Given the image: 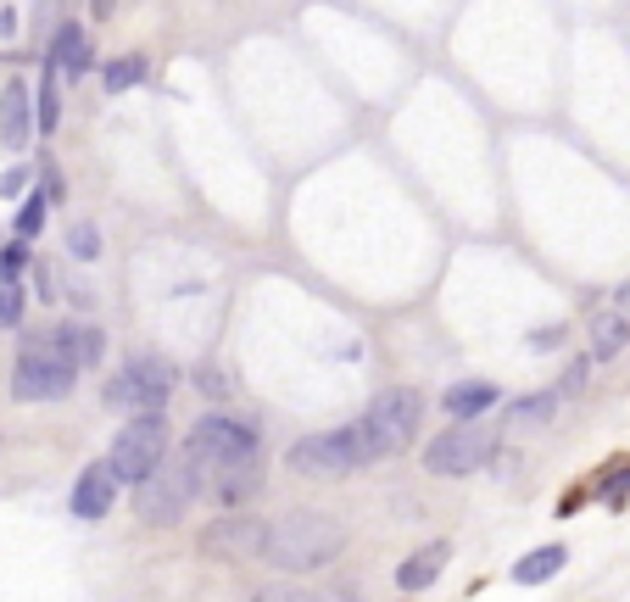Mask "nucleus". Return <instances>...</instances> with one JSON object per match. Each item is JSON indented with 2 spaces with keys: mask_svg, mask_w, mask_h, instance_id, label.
Returning <instances> with one entry per match:
<instances>
[{
  "mask_svg": "<svg viewBox=\"0 0 630 602\" xmlns=\"http://www.w3.org/2000/svg\"><path fill=\"white\" fill-rule=\"evenodd\" d=\"M29 274H35V290H40V302H51V296H57V279H51V268L35 257V268H29Z\"/></svg>",
  "mask_w": 630,
  "mask_h": 602,
  "instance_id": "7c9ffc66",
  "label": "nucleus"
},
{
  "mask_svg": "<svg viewBox=\"0 0 630 602\" xmlns=\"http://www.w3.org/2000/svg\"><path fill=\"white\" fill-rule=\"evenodd\" d=\"M29 268H35L29 240H0V285H18Z\"/></svg>",
  "mask_w": 630,
  "mask_h": 602,
  "instance_id": "5701e85b",
  "label": "nucleus"
},
{
  "mask_svg": "<svg viewBox=\"0 0 630 602\" xmlns=\"http://www.w3.org/2000/svg\"><path fill=\"white\" fill-rule=\"evenodd\" d=\"M35 135H40V129H35V90H29L23 79H12L7 90H0V146H7V151H23Z\"/></svg>",
  "mask_w": 630,
  "mask_h": 602,
  "instance_id": "f8f14e48",
  "label": "nucleus"
},
{
  "mask_svg": "<svg viewBox=\"0 0 630 602\" xmlns=\"http://www.w3.org/2000/svg\"><path fill=\"white\" fill-rule=\"evenodd\" d=\"M46 213H51V196L46 190H35L23 207H18V218H12V229H18V240H35L40 229H46Z\"/></svg>",
  "mask_w": 630,
  "mask_h": 602,
  "instance_id": "4be33fe9",
  "label": "nucleus"
},
{
  "mask_svg": "<svg viewBox=\"0 0 630 602\" xmlns=\"http://www.w3.org/2000/svg\"><path fill=\"white\" fill-rule=\"evenodd\" d=\"M46 62H51L57 73H68V79H85V73L96 68V46H90V34H85L79 23H62L57 40H51V51H46Z\"/></svg>",
  "mask_w": 630,
  "mask_h": 602,
  "instance_id": "dca6fc26",
  "label": "nucleus"
},
{
  "mask_svg": "<svg viewBox=\"0 0 630 602\" xmlns=\"http://www.w3.org/2000/svg\"><path fill=\"white\" fill-rule=\"evenodd\" d=\"M563 335H569L563 324H541V329H530V335H524V346H530V352H552Z\"/></svg>",
  "mask_w": 630,
  "mask_h": 602,
  "instance_id": "c756f323",
  "label": "nucleus"
},
{
  "mask_svg": "<svg viewBox=\"0 0 630 602\" xmlns=\"http://www.w3.org/2000/svg\"><path fill=\"white\" fill-rule=\"evenodd\" d=\"M496 402H502V391H496L491 379H457V385H446V396H441V407H446L452 424H480Z\"/></svg>",
  "mask_w": 630,
  "mask_h": 602,
  "instance_id": "4468645a",
  "label": "nucleus"
},
{
  "mask_svg": "<svg viewBox=\"0 0 630 602\" xmlns=\"http://www.w3.org/2000/svg\"><path fill=\"white\" fill-rule=\"evenodd\" d=\"M613 307H619V313H624V318H630V279H624V285H619V290H613Z\"/></svg>",
  "mask_w": 630,
  "mask_h": 602,
  "instance_id": "473e14b6",
  "label": "nucleus"
},
{
  "mask_svg": "<svg viewBox=\"0 0 630 602\" xmlns=\"http://www.w3.org/2000/svg\"><path fill=\"white\" fill-rule=\"evenodd\" d=\"M29 185H35V168H23V162L7 168V174H0V201H29L35 196Z\"/></svg>",
  "mask_w": 630,
  "mask_h": 602,
  "instance_id": "a878e982",
  "label": "nucleus"
},
{
  "mask_svg": "<svg viewBox=\"0 0 630 602\" xmlns=\"http://www.w3.org/2000/svg\"><path fill=\"white\" fill-rule=\"evenodd\" d=\"M585 329H591V363H613L630 346V318L619 307H597Z\"/></svg>",
  "mask_w": 630,
  "mask_h": 602,
  "instance_id": "a211bd4d",
  "label": "nucleus"
},
{
  "mask_svg": "<svg viewBox=\"0 0 630 602\" xmlns=\"http://www.w3.org/2000/svg\"><path fill=\"white\" fill-rule=\"evenodd\" d=\"M552 413H558V396H552V391H535V396L508 402V413H502V441H524L530 430H547Z\"/></svg>",
  "mask_w": 630,
  "mask_h": 602,
  "instance_id": "f3484780",
  "label": "nucleus"
},
{
  "mask_svg": "<svg viewBox=\"0 0 630 602\" xmlns=\"http://www.w3.org/2000/svg\"><path fill=\"white\" fill-rule=\"evenodd\" d=\"M624 496H630V474H613V480H608V491H602V502H613V507H619Z\"/></svg>",
  "mask_w": 630,
  "mask_h": 602,
  "instance_id": "2f4dec72",
  "label": "nucleus"
},
{
  "mask_svg": "<svg viewBox=\"0 0 630 602\" xmlns=\"http://www.w3.org/2000/svg\"><path fill=\"white\" fill-rule=\"evenodd\" d=\"M57 68L46 62V73H40V90H35V129L40 135H57V124H62V90H57Z\"/></svg>",
  "mask_w": 630,
  "mask_h": 602,
  "instance_id": "aec40b11",
  "label": "nucleus"
},
{
  "mask_svg": "<svg viewBox=\"0 0 630 602\" xmlns=\"http://www.w3.org/2000/svg\"><path fill=\"white\" fill-rule=\"evenodd\" d=\"M263 541H268V519H252V513H218L207 530H201V552L207 557H263Z\"/></svg>",
  "mask_w": 630,
  "mask_h": 602,
  "instance_id": "9d476101",
  "label": "nucleus"
},
{
  "mask_svg": "<svg viewBox=\"0 0 630 602\" xmlns=\"http://www.w3.org/2000/svg\"><path fill=\"white\" fill-rule=\"evenodd\" d=\"M73 385H79V368L46 335H29L18 352V368H12V396L18 402H62V396H73Z\"/></svg>",
  "mask_w": 630,
  "mask_h": 602,
  "instance_id": "39448f33",
  "label": "nucleus"
},
{
  "mask_svg": "<svg viewBox=\"0 0 630 602\" xmlns=\"http://www.w3.org/2000/svg\"><path fill=\"white\" fill-rule=\"evenodd\" d=\"M346 552V524L335 513H313V507H296L285 519L268 524V541H263V557L274 569H324Z\"/></svg>",
  "mask_w": 630,
  "mask_h": 602,
  "instance_id": "f257e3e1",
  "label": "nucleus"
},
{
  "mask_svg": "<svg viewBox=\"0 0 630 602\" xmlns=\"http://www.w3.org/2000/svg\"><path fill=\"white\" fill-rule=\"evenodd\" d=\"M196 385H201V396H207V402H229V379H224L213 363H207V368H196Z\"/></svg>",
  "mask_w": 630,
  "mask_h": 602,
  "instance_id": "c85d7f7f",
  "label": "nucleus"
},
{
  "mask_svg": "<svg viewBox=\"0 0 630 602\" xmlns=\"http://www.w3.org/2000/svg\"><path fill=\"white\" fill-rule=\"evenodd\" d=\"M291 474H313V480H335V474H357L368 463H380V446L368 435V424H341V430H324V435H307L285 452Z\"/></svg>",
  "mask_w": 630,
  "mask_h": 602,
  "instance_id": "7ed1b4c3",
  "label": "nucleus"
},
{
  "mask_svg": "<svg viewBox=\"0 0 630 602\" xmlns=\"http://www.w3.org/2000/svg\"><path fill=\"white\" fill-rule=\"evenodd\" d=\"M140 79H146V57H118V62L101 68V90H107V96H124V90H135Z\"/></svg>",
  "mask_w": 630,
  "mask_h": 602,
  "instance_id": "412c9836",
  "label": "nucleus"
},
{
  "mask_svg": "<svg viewBox=\"0 0 630 602\" xmlns=\"http://www.w3.org/2000/svg\"><path fill=\"white\" fill-rule=\"evenodd\" d=\"M46 341L73 363V368H96L101 357H107V329L101 324H90V318H62V324H51L46 329Z\"/></svg>",
  "mask_w": 630,
  "mask_h": 602,
  "instance_id": "9b49d317",
  "label": "nucleus"
},
{
  "mask_svg": "<svg viewBox=\"0 0 630 602\" xmlns=\"http://www.w3.org/2000/svg\"><path fill=\"white\" fill-rule=\"evenodd\" d=\"M0 34H18V12H12V7L0 12Z\"/></svg>",
  "mask_w": 630,
  "mask_h": 602,
  "instance_id": "72a5a7b5",
  "label": "nucleus"
},
{
  "mask_svg": "<svg viewBox=\"0 0 630 602\" xmlns=\"http://www.w3.org/2000/svg\"><path fill=\"white\" fill-rule=\"evenodd\" d=\"M112 502H118V474H112L107 457H101V463H90V468L79 474V485H73V513H79V519H107Z\"/></svg>",
  "mask_w": 630,
  "mask_h": 602,
  "instance_id": "2eb2a0df",
  "label": "nucleus"
},
{
  "mask_svg": "<svg viewBox=\"0 0 630 602\" xmlns=\"http://www.w3.org/2000/svg\"><path fill=\"white\" fill-rule=\"evenodd\" d=\"M252 602H318L313 591H302V585H257L252 591Z\"/></svg>",
  "mask_w": 630,
  "mask_h": 602,
  "instance_id": "cd10ccee",
  "label": "nucleus"
},
{
  "mask_svg": "<svg viewBox=\"0 0 630 602\" xmlns=\"http://www.w3.org/2000/svg\"><path fill=\"white\" fill-rule=\"evenodd\" d=\"M68 251H73V263H96V257H101V229H96L90 218H79V224L68 229Z\"/></svg>",
  "mask_w": 630,
  "mask_h": 602,
  "instance_id": "b1692460",
  "label": "nucleus"
},
{
  "mask_svg": "<svg viewBox=\"0 0 630 602\" xmlns=\"http://www.w3.org/2000/svg\"><path fill=\"white\" fill-rule=\"evenodd\" d=\"M563 563H569V552H563L558 541H547V546H535V552H524V557L513 563V580H519V585H547Z\"/></svg>",
  "mask_w": 630,
  "mask_h": 602,
  "instance_id": "6ab92c4d",
  "label": "nucleus"
},
{
  "mask_svg": "<svg viewBox=\"0 0 630 602\" xmlns=\"http://www.w3.org/2000/svg\"><path fill=\"white\" fill-rule=\"evenodd\" d=\"M363 424H368V435H374L380 457L407 452V446L419 441V424H424V396H419V391H407V385H391V391H380V396L368 402Z\"/></svg>",
  "mask_w": 630,
  "mask_h": 602,
  "instance_id": "1a4fd4ad",
  "label": "nucleus"
},
{
  "mask_svg": "<svg viewBox=\"0 0 630 602\" xmlns=\"http://www.w3.org/2000/svg\"><path fill=\"white\" fill-rule=\"evenodd\" d=\"M446 563H452V541H424L419 552H407V557H402L396 585H402L407 596H419V591H430V585L446 574Z\"/></svg>",
  "mask_w": 630,
  "mask_h": 602,
  "instance_id": "ddd939ff",
  "label": "nucleus"
},
{
  "mask_svg": "<svg viewBox=\"0 0 630 602\" xmlns=\"http://www.w3.org/2000/svg\"><path fill=\"white\" fill-rule=\"evenodd\" d=\"M168 418H129L107 452V468L118 474V485H146L168 463Z\"/></svg>",
  "mask_w": 630,
  "mask_h": 602,
  "instance_id": "423d86ee",
  "label": "nucleus"
},
{
  "mask_svg": "<svg viewBox=\"0 0 630 602\" xmlns=\"http://www.w3.org/2000/svg\"><path fill=\"white\" fill-rule=\"evenodd\" d=\"M196 496H201L196 468L179 457V463H163L146 485H135V513H140V524L168 530V524H179V519L190 513V502H196Z\"/></svg>",
  "mask_w": 630,
  "mask_h": 602,
  "instance_id": "0eeeda50",
  "label": "nucleus"
},
{
  "mask_svg": "<svg viewBox=\"0 0 630 602\" xmlns=\"http://www.w3.org/2000/svg\"><path fill=\"white\" fill-rule=\"evenodd\" d=\"M179 457L196 468V480H207V474H229V468H257L263 446H257L252 424H240L229 413H201L190 424V441H185Z\"/></svg>",
  "mask_w": 630,
  "mask_h": 602,
  "instance_id": "f03ea898",
  "label": "nucleus"
},
{
  "mask_svg": "<svg viewBox=\"0 0 630 602\" xmlns=\"http://www.w3.org/2000/svg\"><path fill=\"white\" fill-rule=\"evenodd\" d=\"M174 391H179V368L168 357H157V352H140V357H129L112 374L107 407L112 413H129V418H163V407H168Z\"/></svg>",
  "mask_w": 630,
  "mask_h": 602,
  "instance_id": "20e7f679",
  "label": "nucleus"
},
{
  "mask_svg": "<svg viewBox=\"0 0 630 602\" xmlns=\"http://www.w3.org/2000/svg\"><path fill=\"white\" fill-rule=\"evenodd\" d=\"M585 385H591V352H585V357H574V363H569V368H563V379H558V385H552V396H558V402H563V396H580V391H585Z\"/></svg>",
  "mask_w": 630,
  "mask_h": 602,
  "instance_id": "393cba45",
  "label": "nucleus"
},
{
  "mask_svg": "<svg viewBox=\"0 0 630 602\" xmlns=\"http://www.w3.org/2000/svg\"><path fill=\"white\" fill-rule=\"evenodd\" d=\"M496 457V435L480 424H446L430 446H424V468L435 480H469Z\"/></svg>",
  "mask_w": 630,
  "mask_h": 602,
  "instance_id": "6e6552de",
  "label": "nucleus"
},
{
  "mask_svg": "<svg viewBox=\"0 0 630 602\" xmlns=\"http://www.w3.org/2000/svg\"><path fill=\"white\" fill-rule=\"evenodd\" d=\"M23 290L18 285H0V329H23Z\"/></svg>",
  "mask_w": 630,
  "mask_h": 602,
  "instance_id": "bb28decb",
  "label": "nucleus"
}]
</instances>
